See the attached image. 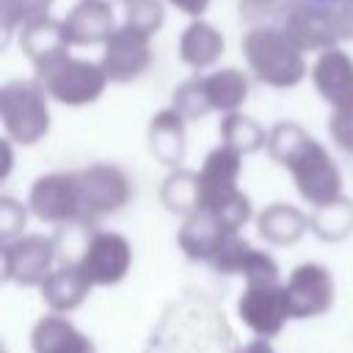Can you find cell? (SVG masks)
<instances>
[{
  "instance_id": "39",
  "label": "cell",
  "mask_w": 353,
  "mask_h": 353,
  "mask_svg": "<svg viewBox=\"0 0 353 353\" xmlns=\"http://www.w3.org/2000/svg\"><path fill=\"white\" fill-rule=\"evenodd\" d=\"M110 3H116V0H110Z\"/></svg>"
},
{
  "instance_id": "33",
  "label": "cell",
  "mask_w": 353,
  "mask_h": 353,
  "mask_svg": "<svg viewBox=\"0 0 353 353\" xmlns=\"http://www.w3.org/2000/svg\"><path fill=\"white\" fill-rule=\"evenodd\" d=\"M290 3L292 0H240V17H245L248 22L276 17V14H284Z\"/></svg>"
},
{
  "instance_id": "28",
  "label": "cell",
  "mask_w": 353,
  "mask_h": 353,
  "mask_svg": "<svg viewBox=\"0 0 353 353\" xmlns=\"http://www.w3.org/2000/svg\"><path fill=\"white\" fill-rule=\"evenodd\" d=\"M174 108H176L185 119H201V116H207V113L212 110L201 77H193V80L182 83V85L174 91Z\"/></svg>"
},
{
  "instance_id": "9",
  "label": "cell",
  "mask_w": 353,
  "mask_h": 353,
  "mask_svg": "<svg viewBox=\"0 0 353 353\" xmlns=\"http://www.w3.org/2000/svg\"><path fill=\"white\" fill-rule=\"evenodd\" d=\"M132 251L124 234L119 232H94L85 251L77 259V268L91 284H119L127 276Z\"/></svg>"
},
{
  "instance_id": "10",
  "label": "cell",
  "mask_w": 353,
  "mask_h": 353,
  "mask_svg": "<svg viewBox=\"0 0 353 353\" xmlns=\"http://www.w3.org/2000/svg\"><path fill=\"white\" fill-rule=\"evenodd\" d=\"M284 298L290 306V317L323 314L334 303V279L323 265L303 262L290 273L284 284Z\"/></svg>"
},
{
  "instance_id": "29",
  "label": "cell",
  "mask_w": 353,
  "mask_h": 353,
  "mask_svg": "<svg viewBox=\"0 0 353 353\" xmlns=\"http://www.w3.org/2000/svg\"><path fill=\"white\" fill-rule=\"evenodd\" d=\"M248 251H251V245H248L237 232H229V234L221 240V245L215 248V254H212L210 262H212L221 273H243V265H245Z\"/></svg>"
},
{
  "instance_id": "38",
  "label": "cell",
  "mask_w": 353,
  "mask_h": 353,
  "mask_svg": "<svg viewBox=\"0 0 353 353\" xmlns=\"http://www.w3.org/2000/svg\"><path fill=\"white\" fill-rule=\"evenodd\" d=\"M306 3H314V6H331V8H334L339 0H306Z\"/></svg>"
},
{
  "instance_id": "19",
  "label": "cell",
  "mask_w": 353,
  "mask_h": 353,
  "mask_svg": "<svg viewBox=\"0 0 353 353\" xmlns=\"http://www.w3.org/2000/svg\"><path fill=\"white\" fill-rule=\"evenodd\" d=\"M33 350L36 353H94V342L83 336L69 320L50 314V317H41L33 328Z\"/></svg>"
},
{
  "instance_id": "16",
  "label": "cell",
  "mask_w": 353,
  "mask_h": 353,
  "mask_svg": "<svg viewBox=\"0 0 353 353\" xmlns=\"http://www.w3.org/2000/svg\"><path fill=\"white\" fill-rule=\"evenodd\" d=\"M19 47L25 50V55L36 63L41 61H50L61 52H69V39H66V30H63V19H52L50 14L44 17H36V19H28L22 28H19Z\"/></svg>"
},
{
  "instance_id": "25",
  "label": "cell",
  "mask_w": 353,
  "mask_h": 353,
  "mask_svg": "<svg viewBox=\"0 0 353 353\" xmlns=\"http://www.w3.org/2000/svg\"><path fill=\"white\" fill-rule=\"evenodd\" d=\"M163 201L174 212H193L199 210V193H196V174L176 171L163 185Z\"/></svg>"
},
{
  "instance_id": "24",
  "label": "cell",
  "mask_w": 353,
  "mask_h": 353,
  "mask_svg": "<svg viewBox=\"0 0 353 353\" xmlns=\"http://www.w3.org/2000/svg\"><path fill=\"white\" fill-rule=\"evenodd\" d=\"M221 135H223V143L234 146V149L243 152V154H245V152H254V149H259V146L268 143L265 130H262L254 119H248V116H243V113H237V110H232V113L223 116V121H221Z\"/></svg>"
},
{
  "instance_id": "14",
  "label": "cell",
  "mask_w": 353,
  "mask_h": 353,
  "mask_svg": "<svg viewBox=\"0 0 353 353\" xmlns=\"http://www.w3.org/2000/svg\"><path fill=\"white\" fill-rule=\"evenodd\" d=\"M63 30L72 47L105 44L108 36L116 30L113 3L110 0H80L63 17Z\"/></svg>"
},
{
  "instance_id": "32",
  "label": "cell",
  "mask_w": 353,
  "mask_h": 353,
  "mask_svg": "<svg viewBox=\"0 0 353 353\" xmlns=\"http://www.w3.org/2000/svg\"><path fill=\"white\" fill-rule=\"evenodd\" d=\"M328 132L342 152L353 154V105L334 108V116L328 119Z\"/></svg>"
},
{
  "instance_id": "1",
  "label": "cell",
  "mask_w": 353,
  "mask_h": 353,
  "mask_svg": "<svg viewBox=\"0 0 353 353\" xmlns=\"http://www.w3.org/2000/svg\"><path fill=\"white\" fill-rule=\"evenodd\" d=\"M265 146H268V152H270V157L276 163H281V165H287L292 171L295 188L312 204L320 207V204H328V201L342 196L339 193L342 190V174H339L336 163L298 124L279 121L268 132V143Z\"/></svg>"
},
{
  "instance_id": "11",
  "label": "cell",
  "mask_w": 353,
  "mask_h": 353,
  "mask_svg": "<svg viewBox=\"0 0 353 353\" xmlns=\"http://www.w3.org/2000/svg\"><path fill=\"white\" fill-rule=\"evenodd\" d=\"M58 254V243L52 237H19L3 245V276L19 284H44L52 273V259Z\"/></svg>"
},
{
  "instance_id": "21",
  "label": "cell",
  "mask_w": 353,
  "mask_h": 353,
  "mask_svg": "<svg viewBox=\"0 0 353 353\" xmlns=\"http://www.w3.org/2000/svg\"><path fill=\"white\" fill-rule=\"evenodd\" d=\"M88 287H91V281L85 279V273L77 265H66L61 270H52L44 279L41 295H44V301L55 312H69V309H74L85 298Z\"/></svg>"
},
{
  "instance_id": "2",
  "label": "cell",
  "mask_w": 353,
  "mask_h": 353,
  "mask_svg": "<svg viewBox=\"0 0 353 353\" xmlns=\"http://www.w3.org/2000/svg\"><path fill=\"white\" fill-rule=\"evenodd\" d=\"M240 50L245 55L251 74L265 85L292 88L306 74L303 50L287 36L284 28L256 25L243 36Z\"/></svg>"
},
{
  "instance_id": "34",
  "label": "cell",
  "mask_w": 353,
  "mask_h": 353,
  "mask_svg": "<svg viewBox=\"0 0 353 353\" xmlns=\"http://www.w3.org/2000/svg\"><path fill=\"white\" fill-rule=\"evenodd\" d=\"M22 226H25V210L8 196H3V240L8 243V237Z\"/></svg>"
},
{
  "instance_id": "35",
  "label": "cell",
  "mask_w": 353,
  "mask_h": 353,
  "mask_svg": "<svg viewBox=\"0 0 353 353\" xmlns=\"http://www.w3.org/2000/svg\"><path fill=\"white\" fill-rule=\"evenodd\" d=\"M334 17H336V30L342 41H353V0H339L334 6Z\"/></svg>"
},
{
  "instance_id": "13",
  "label": "cell",
  "mask_w": 353,
  "mask_h": 353,
  "mask_svg": "<svg viewBox=\"0 0 353 353\" xmlns=\"http://www.w3.org/2000/svg\"><path fill=\"white\" fill-rule=\"evenodd\" d=\"M80 185H83V199H85V210L91 221L99 215L116 212L130 199V182L124 171L116 165L99 163V165L80 171Z\"/></svg>"
},
{
  "instance_id": "30",
  "label": "cell",
  "mask_w": 353,
  "mask_h": 353,
  "mask_svg": "<svg viewBox=\"0 0 353 353\" xmlns=\"http://www.w3.org/2000/svg\"><path fill=\"white\" fill-rule=\"evenodd\" d=\"M52 0H0V11H3V30L6 36L14 28H22L28 19L44 17L50 11Z\"/></svg>"
},
{
  "instance_id": "8",
  "label": "cell",
  "mask_w": 353,
  "mask_h": 353,
  "mask_svg": "<svg viewBox=\"0 0 353 353\" xmlns=\"http://www.w3.org/2000/svg\"><path fill=\"white\" fill-rule=\"evenodd\" d=\"M281 28L303 52H325V50L336 47V41H342L331 6H314L306 0H292L284 11Z\"/></svg>"
},
{
  "instance_id": "22",
  "label": "cell",
  "mask_w": 353,
  "mask_h": 353,
  "mask_svg": "<svg viewBox=\"0 0 353 353\" xmlns=\"http://www.w3.org/2000/svg\"><path fill=\"white\" fill-rule=\"evenodd\" d=\"M201 83H204V91H207L212 110L232 113L248 97V77L240 69H215L207 77H201Z\"/></svg>"
},
{
  "instance_id": "6",
  "label": "cell",
  "mask_w": 353,
  "mask_h": 353,
  "mask_svg": "<svg viewBox=\"0 0 353 353\" xmlns=\"http://www.w3.org/2000/svg\"><path fill=\"white\" fill-rule=\"evenodd\" d=\"M243 165V152H237L229 143L215 146L201 171L196 174V193H199V210L218 215L229 201L240 196L237 190V176Z\"/></svg>"
},
{
  "instance_id": "26",
  "label": "cell",
  "mask_w": 353,
  "mask_h": 353,
  "mask_svg": "<svg viewBox=\"0 0 353 353\" xmlns=\"http://www.w3.org/2000/svg\"><path fill=\"white\" fill-rule=\"evenodd\" d=\"M124 8V22L143 30V33H157L165 19L163 0H119Z\"/></svg>"
},
{
  "instance_id": "12",
  "label": "cell",
  "mask_w": 353,
  "mask_h": 353,
  "mask_svg": "<svg viewBox=\"0 0 353 353\" xmlns=\"http://www.w3.org/2000/svg\"><path fill=\"white\" fill-rule=\"evenodd\" d=\"M240 320L259 336H276L281 325L290 320V306L281 284L248 287L237 301Z\"/></svg>"
},
{
  "instance_id": "31",
  "label": "cell",
  "mask_w": 353,
  "mask_h": 353,
  "mask_svg": "<svg viewBox=\"0 0 353 353\" xmlns=\"http://www.w3.org/2000/svg\"><path fill=\"white\" fill-rule=\"evenodd\" d=\"M243 276L248 281V287H268V284H279V265L270 254L251 248L243 265Z\"/></svg>"
},
{
  "instance_id": "17",
  "label": "cell",
  "mask_w": 353,
  "mask_h": 353,
  "mask_svg": "<svg viewBox=\"0 0 353 353\" xmlns=\"http://www.w3.org/2000/svg\"><path fill=\"white\" fill-rule=\"evenodd\" d=\"M185 121L188 119L176 108H165L152 119L149 149L160 163H165V165L182 163V157H185Z\"/></svg>"
},
{
  "instance_id": "7",
  "label": "cell",
  "mask_w": 353,
  "mask_h": 353,
  "mask_svg": "<svg viewBox=\"0 0 353 353\" xmlns=\"http://www.w3.org/2000/svg\"><path fill=\"white\" fill-rule=\"evenodd\" d=\"M154 52H152V36L121 22L105 41L102 50V69L110 80L116 83H130L135 77H141L149 63H152Z\"/></svg>"
},
{
  "instance_id": "23",
  "label": "cell",
  "mask_w": 353,
  "mask_h": 353,
  "mask_svg": "<svg viewBox=\"0 0 353 353\" xmlns=\"http://www.w3.org/2000/svg\"><path fill=\"white\" fill-rule=\"evenodd\" d=\"M306 229V218L295 207L273 204L259 215V234L276 245H292Z\"/></svg>"
},
{
  "instance_id": "37",
  "label": "cell",
  "mask_w": 353,
  "mask_h": 353,
  "mask_svg": "<svg viewBox=\"0 0 353 353\" xmlns=\"http://www.w3.org/2000/svg\"><path fill=\"white\" fill-rule=\"evenodd\" d=\"M237 353H273V347L265 342V339H254V342H248L243 350H237Z\"/></svg>"
},
{
  "instance_id": "20",
  "label": "cell",
  "mask_w": 353,
  "mask_h": 353,
  "mask_svg": "<svg viewBox=\"0 0 353 353\" xmlns=\"http://www.w3.org/2000/svg\"><path fill=\"white\" fill-rule=\"evenodd\" d=\"M223 55V36L204 19H193L179 39V58L190 69H207Z\"/></svg>"
},
{
  "instance_id": "4",
  "label": "cell",
  "mask_w": 353,
  "mask_h": 353,
  "mask_svg": "<svg viewBox=\"0 0 353 353\" xmlns=\"http://www.w3.org/2000/svg\"><path fill=\"white\" fill-rule=\"evenodd\" d=\"M47 91L39 80H11L0 91V116L8 138L22 146L36 143L50 130Z\"/></svg>"
},
{
  "instance_id": "18",
  "label": "cell",
  "mask_w": 353,
  "mask_h": 353,
  "mask_svg": "<svg viewBox=\"0 0 353 353\" xmlns=\"http://www.w3.org/2000/svg\"><path fill=\"white\" fill-rule=\"evenodd\" d=\"M232 229H226L212 212L193 210V212H188V221H185V226L179 232V245L193 259H212L215 248L221 245V240Z\"/></svg>"
},
{
  "instance_id": "3",
  "label": "cell",
  "mask_w": 353,
  "mask_h": 353,
  "mask_svg": "<svg viewBox=\"0 0 353 353\" xmlns=\"http://www.w3.org/2000/svg\"><path fill=\"white\" fill-rule=\"evenodd\" d=\"M36 80L55 102L88 105L105 91L110 77L105 74L102 63H91L83 58H72L69 52H61L50 61L36 63Z\"/></svg>"
},
{
  "instance_id": "5",
  "label": "cell",
  "mask_w": 353,
  "mask_h": 353,
  "mask_svg": "<svg viewBox=\"0 0 353 353\" xmlns=\"http://www.w3.org/2000/svg\"><path fill=\"white\" fill-rule=\"evenodd\" d=\"M30 212L47 223L91 221L83 199L80 174H47L30 188Z\"/></svg>"
},
{
  "instance_id": "15",
  "label": "cell",
  "mask_w": 353,
  "mask_h": 353,
  "mask_svg": "<svg viewBox=\"0 0 353 353\" xmlns=\"http://www.w3.org/2000/svg\"><path fill=\"white\" fill-rule=\"evenodd\" d=\"M312 80L317 94L334 105L347 108L353 105V58L336 47L320 52V58L312 66Z\"/></svg>"
},
{
  "instance_id": "27",
  "label": "cell",
  "mask_w": 353,
  "mask_h": 353,
  "mask_svg": "<svg viewBox=\"0 0 353 353\" xmlns=\"http://www.w3.org/2000/svg\"><path fill=\"white\" fill-rule=\"evenodd\" d=\"M317 221H331V226H328L320 237H325V240H339V237H345V234L350 232V226H353V204H350L345 196H339V199H334V201H328V204H320L317 212H314V218H312V223H317Z\"/></svg>"
},
{
  "instance_id": "36",
  "label": "cell",
  "mask_w": 353,
  "mask_h": 353,
  "mask_svg": "<svg viewBox=\"0 0 353 353\" xmlns=\"http://www.w3.org/2000/svg\"><path fill=\"white\" fill-rule=\"evenodd\" d=\"M165 3L174 6L176 11L188 14V17H201L207 11V6H210V0H165Z\"/></svg>"
}]
</instances>
